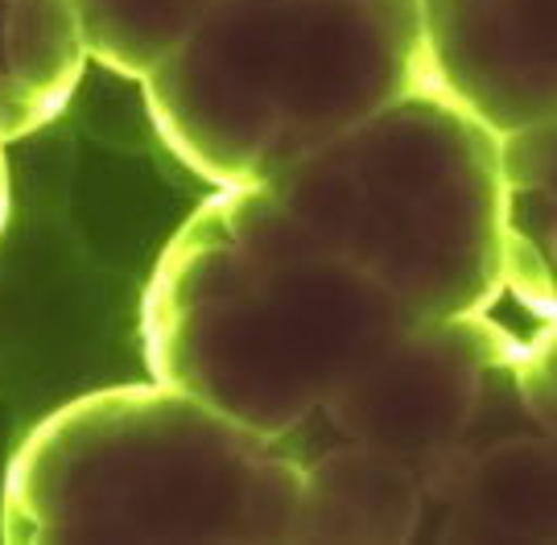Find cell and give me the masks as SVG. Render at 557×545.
<instances>
[{
    "label": "cell",
    "instance_id": "cell-1",
    "mask_svg": "<svg viewBox=\"0 0 557 545\" xmlns=\"http://www.w3.org/2000/svg\"><path fill=\"white\" fill-rule=\"evenodd\" d=\"M413 323L264 186H215L149 273L140 347L153 381L285 438Z\"/></svg>",
    "mask_w": 557,
    "mask_h": 545
},
{
    "label": "cell",
    "instance_id": "cell-2",
    "mask_svg": "<svg viewBox=\"0 0 557 545\" xmlns=\"http://www.w3.org/2000/svg\"><path fill=\"white\" fill-rule=\"evenodd\" d=\"M301 463L174 384H116L38 422L0 487L4 542H294Z\"/></svg>",
    "mask_w": 557,
    "mask_h": 545
},
{
    "label": "cell",
    "instance_id": "cell-3",
    "mask_svg": "<svg viewBox=\"0 0 557 545\" xmlns=\"http://www.w3.org/2000/svg\"><path fill=\"white\" fill-rule=\"evenodd\" d=\"M421 83L418 0H215L140 87L186 170L260 186Z\"/></svg>",
    "mask_w": 557,
    "mask_h": 545
},
{
    "label": "cell",
    "instance_id": "cell-4",
    "mask_svg": "<svg viewBox=\"0 0 557 545\" xmlns=\"http://www.w3.org/2000/svg\"><path fill=\"white\" fill-rule=\"evenodd\" d=\"M260 186L413 319L504 294L496 133L430 83Z\"/></svg>",
    "mask_w": 557,
    "mask_h": 545
},
{
    "label": "cell",
    "instance_id": "cell-5",
    "mask_svg": "<svg viewBox=\"0 0 557 545\" xmlns=\"http://www.w3.org/2000/svg\"><path fill=\"white\" fill-rule=\"evenodd\" d=\"M517 335L483 314L418 319L322 405L338 438L413 463L425 500L446 505L483 446L512 434L496 409L512 388Z\"/></svg>",
    "mask_w": 557,
    "mask_h": 545
},
{
    "label": "cell",
    "instance_id": "cell-6",
    "mask_svg": "<svg viewBox=\"0 0 557 545\" xmlns=\"http://www.w3.org/2000/svg\"><path fill=\"white\" fill-rule=\"evenodd\" d=\"M557 0H418L425 83L492 133L557 112Z\"/></svg>",
    "mask_w": 557,
    "mask_h": 545
},
{
    "label": "cell",
    "instance_id": "cell-7",
    "mask_svg": "<svg viewBox=\"0 0 557 545\" xmlns=\"http://www.w3.org/2000/svg\"><path fill=\"white\" fill-rule=\"evenodd\" d=\"M425 517L413 463L347 443L301 463L294 542H409Z\"/></svg>",
    "mask_w": 557,
    "mask_h": 545
},
{
    "label": "cell",
    "instance_id": "cell-8",
    "mask_svg": "<svg viewBox=\"0 0 557 545\" xmlns=\"http://www.w3.org/2000/svg\"><path fill=\"white\" fill-rule=\"evenodd\" d=\"M499 273L541 323L557 310V116L499 133Z\"/></svg>",
    "mask_w": 557,
    "mask_h": 545
},
{
    "label": "cell",
    "instance_id": "cell-9",
    "mask_svg": "<svg viewBox=\"0 0 557 545\" xmlns=\"http://www.w3.org/2000/svg\"><path fill=\"white\" fill-rule=\"evenodd\" d=\"M83 71L87 46L71 0H0V145L54 121Z\"/></svg>",
    "mask_w": 557,
    "mask_h": 545
},
{
    "label": "cell",
    "instance_id": "cell-10",
    "mask_svg": "<svg viewBox=\"0 0 557 545\" xmlns=\"http://www.w3.org/2000/svg\"><path fill=\"white\" fill-rule=\"evenodd\" d=\"M446 508V542H554V438L508 434L483 446Z\"/></svg>",
    "mask_w": 557,
    "mask_h": 545
},
{
    "label": "cell",
    "instance_id": "cell-11",
    "mask_svg": "<svg viewBox=\"0 0 557 545\" xmlns=\"http://www.w3.org/2000/svg\"><path fill=\"white\" fill-rule=\"evenodd\" d=\"M215 0H71L87 59L120 79H145Z\"/></svg>",
    "mask_w": 557,
    "mask_h": 545
},
{
    "label": "cell",
    "instance_id": "cell-12",
    "mask_svg": "<svg viewBox=\"0 0 557 545\" xmlns=\"http://www.w3.org/2000/svg\"><path fill=\"white\" fill-rule=\"evenodd\" d=\"M557 344L554 323H545L533 339H520L512 356V388H517L520 413L533 422L537 434L554 438V409H557Z\"/></svg>",
    "mask_w": 557,
    "mask_h": 545
},
{
    "label": "cell",
    "instance_id": "cell-13",
    "mask_svg": "<svg viewBox=\"0 0 557 545\" xmlns=\"http://www.w3.org/2000/svg\"><path fill=\"white\" fill-rule=\"evenodd\" d=\"M9 162H4V145H0V232H4V223H9Z\"/></svg>",
    "mask_w": 557,
    "mask_h": 545
}]
</instances>
